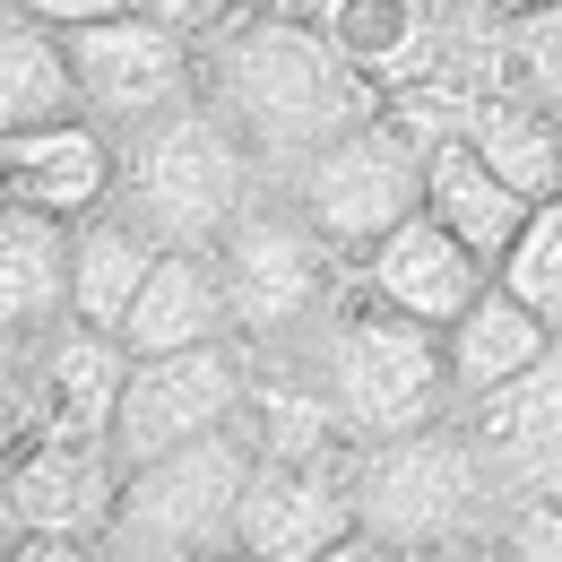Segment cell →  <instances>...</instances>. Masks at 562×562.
I'll return each instance as SVG.
<instances>
[{
  "mask_svg": "<svg viewBox=\"0 0 562 562\" xmlns=\"http://www.w3.org/2000/svg\"><path fill=\"white\" fill-rule=\"evenodd\" d=\"M321 562H416V554H398V546H381V537H347L338 554H321Z\"/></svg>",
  "mask_w": 562,
  "mask_h": 562,
  "instance_id": "33",
  "label": "cell"
},
{
  "mask_svg": "<svg viewBox=\"0 0 562 562\" xmlns=\"http://www.w3.org/2000/svg\"><path fill=\"white\" fill-rule=\"evenodd\" d=\"M131 459L113 441H26L0 450V528L44 537H113Z\"/></svg>",
  "mask_w": 562,
  "mask_h": 562,
  "instance_id": "12",
  "label": "cell"
},
{
  "mask_svg": "<svg viewBox=\"0 0 562 562\" xmlns=\"http://www.w3.org/2000/svg\"><path fill=\"white\" fill-rule=\"evenodd\" d=\"M424 156H432V147H424L398 113H372V122H355L338 139H321L312 156H294L278 173V191L312 216L347 260H363L390 225H407V216L424 209Z\"/></svg>",
  "mask_w": 562,
  "mask_h": 562,
  "instance_id": "8",
  "label": "cell"
},
{
  "mask_svg": "<svg viewBox=\"0 0 562 562\" xmlns=\"http://www.w3.org/2000/svg\"><path fill=\"white\" fill-rule=\"evenodd\" d=\"M70 260H78L70 216L0 200V338H53L61 321H78Z\"/></svg>",
  "mask_w": 562,
  "mask_h": 562,
  "instance_id": "16",
  "label": "cell"
},
{
  "mask_svg": "<svg viewBox=\"0 0 562 562\" xmlns=\"http://www.w3.org/2000/svg\"><path fill=\"white\" fill-rule=\"evenodd\" d=\"M216 278H225V312H234L243 347L251 355H303L312 329L347 303L355 260L269 182L251 209L234 216V234L216 243Z\"/></svg>",
  "mask_w": 562,
  "mask_h": 562,
  "instance_id": "4",
  "label": "cell"
},
{
  "mask_svg": "<svg viewBox=\"0 0 562 562\" xmlns=\"http://www.w3.org/2000/svg\"><path fill=\"white\" fill-rule=\"evenodd\" d=\"M303 363L329 381L338 416H347L355 450L363 441H398V432H424V424L459 416V390H450V355H441V329L363 294V278L347 285V303L312 329Z\"/></svg>",
  "mask_w": 562,
  "mask_h": 562,
  "instance_id": "3",
  "label": "cell"
},
{
  "mask_svg": "<svg viewBox=\"0 0 562 562\" xmlns=\"http://www.w3.org/2000/svg\"><path fill=\"white\" fill-rule=\"evenodd\" d=\"M113 173H122V131H104L95 113L53 122V131H0V200H26L78 225L113 209Z\"/></svg>",
  "mask_w": 562,
  "mask_h": 562,
  "instance_id": "14",
  "label": "cell"
},
{
  "mask_svg": "<svg viewBox=\"0 0 562 562\" xmlns=\"http://www.w3.org/2000/svg\"><path fill=\"white\" fill-rule=\"evenodd\" d=\"M459 424H468L476 450H485V476H493V493H502V510L562 493V338H554V355H537L519 381L468 398Z\"/></svg>",
  "mask_w": 562,
  "mask_h": 562,
  "instance_id": "13",
  "label": "cell"
},
{
  "mask_svg": "<svg viewBox=\"0 0 562 562\" xmlns=\"http://www.w3.org/2000/svg\"><path fill=\"white\" fill-rule=\"evenodd\" d=\"M147 18H165V26H182V35H216L225 18H243L251 0H139Z\"/></svg>",
  "mask_w": 562,
  "mask_h": 562,
  "instance_id": "29",
  "label": "cell"
},
{
  "mask_svg": "<svg viewBox=\"0 0 562 562\" xmlns=\"http://www.w3.org/2000/svg\"><path fill=\"white\" fill-rule=\"evenodd\" d=\"M468 147L485 156L502 182H519L528 200H554L562 191V113L546 95H528V87H493L485 104H476V122H468Z\"/></svg>",
  "mask_w": 562,
  "mask_h": 562,
  "instance_id": "22",
  "label": "cell"
},
{
  "mask_svg": "<svg viewBox=\"0 0 562 562\" xmlns=\"http://www.w3.org/2000/svg\"><path fill=\"white\" fill-rule=\"evenodd\" d=\"M243 432L260 441V459H329L355 450L347 416L329 398V381L303 355H251V398H243Z\"/></svg>",
  "mask_w": 562,
  "mask_h": 562,
  "instance_id": "17",
  "label": "cell"
},
{
  "mask_svg": "<svg viewBox=\"0 0 562 562\" xmlns=\"http://www.w3.org/2000/svg\"><path fill=\"white\" fill-rule=\"evenodd\" d=\"M243 398H251V347L243 338L139 355L131 390H122V416H113V450L131 468H147V459H165L182 441H209L225 424H243Z\"/></svg>",
  "mask_w": 562,
  "mask_h": 562,
  "instance_id": "9",
  "label": "cell"
},
{
  "mask_svg": "<svg viewBox=\"0 0 562 562\" xmlns=\"http://www.w3.org/2000/svg\"><path fill=\"white\" fill-rule=\"evenodd\" d=\"M416 562H493V537H476V546H441V554H416Z\"/></svg>",
  "mask_w": 562,
  "mask_h": 562,
  "instance_id": "34",
  "label": "cell"
},
{
  "mask_svg": "<svg viewBox=\"0 0 562 562\" xmlns=\"http://www.w3.org/2000/svg\"><path fill=\"white\" fill-rule=\"evenodd\" d=\"M0 562H113L104 537H44V528H0Z\"/></svg>",
  "mask_w": 562,
  "mask_h": 562,
  "instance_id": "28",
  "label": "cell"
},
{
  "mask_svg": "<svg viewBox=\"0 0 562 562\" xmlns=\"http://www.w3.org/2000/svg\"><path fill=\"white\" fill-rule=\"evenodd\" d=\"M269 191V165L251 139L216 113L209 95L156 113L139 131H122V173H113V209L147 225L165 251H216L234 234V216Z\"/></svg>",
  "mask_w": 562,
  "mask_h": 562,
  "instance_id": "2",
  "label": "cell"
},
{
  "mask_svg": "<svg viewBox=\"0 0 562 562\" xmlns=\"http://www.w3.org/2000/svg\"><path fill=\"white\" fill-rule=\"evenodd\" d=\"M78 113H87V87L70 61V26L9 9L0 18V131H53Z\"/></svg>",
  "mask_w": 562,
  "mask_h": 562,
  "instance_id": "20",
  "label": "cell"
},
{
  "mask_svg": "<svg viewBox=\"0 0 562 562\" xmlns=\"http://www.w3.org/2000/svg\"><path fill=\"white\" fill-rule=\"evenodd\" d=\"M9 9H26V18H44V26H95V18H122V9H139V0H9Z\"/></svg>",
  "mask_w": 562,
  "mask_h": 562,
  "instance_id": "30",
  "label": "cell"
},
{
  "mask_svg": "<svg viewBox=\"0 0 562 562\" xmlns=\"http://www.w3.org/2000/svg\"><path fill=\"white\" fill-rule=\"evenodd\" d=\"M493 278L510 285L528 312H546V321L562 329V191L528 209V225L510 234V251L493 260Z\"/></svg>",
  "mask_w": 562,
  "mask_h": 562,
  "instance_id": "25",
  "label": "cell"
},
{
  "mask_svg": "<svg viewBox=\"0 0 562 562\" xmlns=\"http://www.w3.org/2000/svg\"><path fill=\"white\" fill-rule=\"evenodd\" d=\"M251 476H260V441L243 424H225L209 441H182V450L131 468L122 519H113L104 546L113 554H156V562H234Z\"/></svg>",
  "mask_w": 562,
  "mask_h": 562,
  "instance_id": "6",
  "label": "cell"
},
{
  "mask_svg": "<svg viewBox=\"0 0 562 562\" xmlns=\"http://www.w3.org/2000/svg\"><path fill=\"white\" fill-rule=\"evenodd\" d=\"M338 44L355 53V70L372 78L381 95H407L441 61V26L424 18L416 0H355L347 18H338Z\"/></svg>",
  "mask_w": 562,
  "mask_h": 562,
  "instance_id": "24",
  "label": "cell"
},
{
  "mask_svg": "<svg viewBox=\"0 0 562 562\" xmlns=\"http://www.w3.org/2000/svg\"><path fill=\"white\" fill-rule=\"evenodd\" d=\"M156 234L147 225H131L122 209H95L78 216V260H70V303L87 329H122L131 321V303H139L147 269H156Z\"/></svg>",
  "mask_w": 562,
  "mask_h": 562,
  "instance_id": "23",
  "label": "cell"
},
{
  "mask_svg": "<svg viewBox=\"0 0 562 562\" xmlns=\"http://www.w3.org/2000/svg\"><path fill=\"white\" fill-rule=\"evenodd\" d=\"M122 329L61 321L53 338H9L0 347V450L26 441H113L122 390H131Z\"/></svg>",
  "mask_w": 562,
  "mask_h": 562,
  "instance_id": "7",
  "label": "cell"
},
{
  "mask_svg": "<svg viewBox=\"0 0 562 562\" xmlns=\"http://www.w3.org/2000/svg\"><path fill=\"white\" fill-rule=\"evenodd\" d=\"M70 61H78V87H87V113L104 131H139V122L200 95V35H182L147 9L70 26Z\"/></svg>",
  "mask_w": 562,
  "mask_h": 562,
  "instance_id": "10",
  "label": "cell"
},
{
  "mask_svg": "<svg viewBox=\"0 0 562 562\" xmlns=\"http://www.w3.org/2000/svg\"><path fill=\"white\" fill-rule=\"evenodd\" d=\"M441 35H476V26H502V0H416Z\"/></svg>",
  "mask_w": 562,
  "mask_h": 562,
  "instance_id": "31",
  "label": "cell"
},
{
  "mask_svg": "<svg viewBox=\"0 0 562 562\" xmlns=\"http://www.w3.org/2000/svg\"><path fill=\"white\" fill-rule=\"evenodd\" d=\"M554 321L546 312H528L510 285L493 278L450 329H441V355H450V390H459V407L468 398H485V390H502V381H519L537 355H554Z\"/></svg>",
  "mask_w": 562,
  "mask_h": 562,
  "instance_id": "18",
  "label": "cell"
},
{
  "mask_svg": "<svg viewBox=\"0 0 562 562\" xmlns=\"http://www.w3.org/2000/svg\"><path fill=\"white\" fill-rule=\"evenodd\" d=\"M200 95L251 139L269 182L321 139L390 113V95L355 70V53L329 26H294V18H269V9H243L216 35H200Z\"/></svg>",
  "mask_w": 562,
  "mask_h": 562,
  "instance_id": "1",
  "label": "cell"
},
{
  "mask_svg": "<svg viewBox=\"0 0 562 562\" xmlns=\"http://www.w3.org/2000/svg\"><path fill=\"white\" fill-rule=\"evenodd\" d=\"M209 338H234L216 251H156L139 303H131V321H122V347L131 355H173V347H209Z\"/></svg>",
  "mask_w": 562,
  "mask_h": 562,
  "instance_id": "19",
  "label": "cell"
},
{
  "mask_svg": "<svg viewBox=\"0 0 562 562\" xmlns=\"http://www.w3.org/2000/svg\"><path fill=\"white\" fill-rule=\"evenodd\" d=\"M347 537H363L355 450H329V459H260V476L243 493L234 562H321V554H338Z\"/></svg>",
  "mask_w": 562,
  "mask_h": 562,
  "instance_id": "11",
  "label": "cell"
},
{
  "mask_svg": "<svg viewBox=\"0 0 562 562\" xmlns=\"http://www.w3.org/2000/svg\"><path fill=\"white\" fill-rule=\"evenodd\" d=\"M251 9H269V18H294V26H329V35H338V18H347L355 0H251Z\"/></svg>",
  "mask_w": 562,
  "mask_h": 562,
  "instance_id": "32",
  "label": "cell"
},
{
  "mask_svg": "<svg viewBox=\"0 0 562 562\" xmlns=\"http://www.w3.org/2000/svg\"><path fill=\"white\" fill-rule=\"evenodd\" d=\"M355 278H363V294H381V303L416 312V321H432V329H450V321L493 285V260H476L432 209H416L407 225H390V234L355 260Z\"/></svg>",
  "mask_w": 562,
  "mask_h": 562,
  "instance_id": "15",
  "label": "cell"
},
{
  "mask_svg": "<svg viewBox=\"0 0 562 562\" xmlns=\"http://www.w3.org/2000/svg\"><path fill=\"white\" fill-rule=\"evenodd\" d=\"M424 209L441 216L476 260H502V251H510V234L528 225L537 200H528L519 182H502L468 139H432V156H424Z\"/></svg>",
  "mask_w": 562,
  "mask_h": 562,
  "instance_id": "21",
  "label": "cell"
},
{
  "mask_svg": "<svg viewBox=\"0 0 562 562\" xmlns=\"http://www.w3.org/2000/svg\"><path fill=\"white\" fill-rule=\"evenodd\" d=\"M519 9H546V0H502V18H519Z\"/></svg>",
  "mask_w": 562,
  "mask_h": 562,
  "instance_id": "35",
  "label": "cell"
},
{
  "mask_svg": "<svg viewBox=\"0 0 562 562\" xmlns=\"http://www.w3.org/2000/svg\"><path fill=\"white\" fill-rule=\"evenodd\" d=\"M502 78L528 87V95H546V104L562 113V0L502 18Z\"/></svg>",
  "mask_w": 562,
  "mask_h": 562,
  "instance_id": "26",
  "label": "cell"
},
{
  "mask_svg": "<svg viewBox=\"0 0 562 562\" xmlns=\"http://www.w3.org/2000/svg\"><path fill=\"white\" fill-rule=\"evenodd\" d=\"M355 510H363V537H381L398 554L476 546L502 528V493H493L485 450L459 416L398 432V441H363L355 450Z\"/></svg>",
  "mask_w": 562,
  "mask_h": 562,
  "instance_id": "5",
  "label": "cell"
},
{
  "mask_svg": "<svg viewBox=\"0 0 562 562\" xmlns=\"http://www.w3.org/2000/svg\"><path fill=\"white\" fill-rule=\"evenodd\" d=\"M493 562H562V493L510 502L502 528H493Z\"/></svg>",
  "mask_w": 562,
  "mask_h": 562,
  "instance_id": "27",
  "label": "cell"
}]
</instances>
